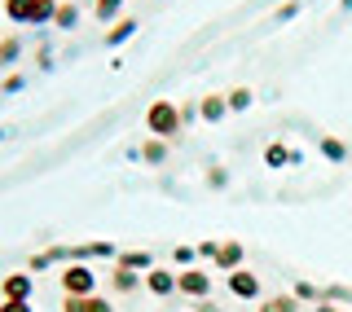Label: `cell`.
<instances>
[{"label":"cell","mask_w":352,"mask_h":312,"mask_svg":"<svg viewBox=\"0 0 352 312\" xmlns=\"http://www.w3.org/2000/svg\"><path fill=\"white\" fill-rule=\"evenodd\" d=\"M40 269H49V255H44V251H36V255L27 260V273H40Z\"/></svg>","instance_id":"obj_28"},{"label":"cell","mask_w":352,"mask_h":312,"mask_svg":"<svg viewBox=\"0 0 352 312\" xmlns=\"http://www.w3.org/2000/svg\"><path fill=\"white\" fill-rule=\"evenodd\" d=\"M0 295H5V299H22V304H31V295H36V277H31L27 269H22V273H9V277H0Z\"/></svg>","instance_id":"obj_5"},{"label":"cell","mask_w":352,"mask_h":312,"mask_svg":"<svg viewBox=\"0 0 352 312\" xmlns=\"http://www.w3.org/2000/svg\"><path fill=\"white\" fill-rule=\"evenodd\" d=\"M58 282H62L66 295H97V273L88 264H66L58 273Z\"/></svg>","instance_id":"obj_2"},{"label":"cell","mask_w":352,"mask_h":312,"mask_svg":"<svg viewBox=\"0 0 352 312\" xmlns=\"http://www.w3.org/2000/svg\"><path fill=\"white\" fill-rule=\"evenodd\" d=\"M146 128L150 137H163V141H176L181 137V102H150L146 110Z\"/></svg>","instance_id":"obj_1"},{"label":"cell","mask_w":352,"mask_h":312,"mask_svg":"<svg viewBox=\"0 0 352 312\" xmlns=\"http://www.w3.org/2000/svg\"><path fill=\"white\" fill-rule=\"evenodd\" d=\"M225 115H229V106H225V97H220V93H212V97L198 102V119H207V124H220Z\"/></svg>","instance_id":"obj_10"},{"label":"cell","mask_w":352,"mask_h":312,"mask_svg":"<svg viewBox=\"0 0 352 312\" xmlns=\"http://www.w3.org/2000/svg\"><path fill=\"white\" fill-rule=\"evenodd\" d=\"M132 36H137V22H132V18H119V22H110L106 44H110V49H119V44H128Z\"/></svg>","instance_id":"obj_11"},{"label":"cell","mask_w":352,"mask_h":312,"mask_svg":"<svg viewBox=\"0 0 352 312\" xmlns=\"http://www.w3.org/2000/svg\"><path fill=\"white\" fill-rule=\"evenodd\" d=\"M22 58V40L18 36H5V40H0V66H14Z\"/></svg>","instance_id":"obj_18"},{"label":"cell","mask_w":352,"mask_h":312,"mask_svg":"<svg viewBox=\"0 0 352 312\" xmlns=\"http://www.w3.org/2000/svg\"><path fill=\"white\" fill-rule=\"evenodd\" d=\"M124 5H128V0H93V18L110 27V22H119V14H124Z\"/></svg>","instance_id":"obj_13"},{"label":"cell","mask_w":352,"mask_h":312,"mask_svg":"<svg viewBox=\"0 0 352 312\" xmlns=\"http://www.w3.org/2000/svg\"><path fill=\"white\" fill-rule=\"evenodd\" d=\"M168 150H172V141H163V137H150L146 146H141V159H146V163H168Z\"/></svg>","instance_id":"obj_15"},{"label":"cell","mask_w":352,"mask_h":312,"mask_svg":"<svg viewBox=\"0 0 352 312\" xmlns=\"http://www.w3.org/2000/svg\"><path fill=\"white\" fill-rule=\"evenodd\" d=\"M22 88H27V80H22V75H5V80H0V93H22Z\"/></svg>","instance_id":"obj_24"},{"label":"cell","mask_w":352,"mask_h":312,"mask_svg":"<svg viewBox=\"0 0 352 312\" xmlns=\"http://www.w3.org/2000/svg\"><path fill=\"white\" fill-rule=\"evenodd\" d=\"M313 312H344V308H339V304H326V299H322V304H317Z\"/></svg>","instance_id":"obj_32"},{"label":"cell","mask_w":352,"mask_h":312,"mask_svg":"<svg viewBox=\"0 0 352 312\" xmlns=\"http://www.w3.org/2000/svg\"><path fill=\"white\" fill-rule=\"evenodd\" d=\"M141 286H146L150 295H159V299H168V295H176V273L172 269H159V264H154V269L141 277Z\"/></svg>","instance_id":"obj_6"},{"label":"cell","mask_w":352,"mask_h":312,"mask_svg":"<svg viewBox=\"0 0 352 312\" xmlns=\"http://www.w3.org/2000/svg\"><path fill=\"white\" fill-rule=\"evenodd\" d=\"M291 295L300 299V304H304V299H317V304H322V291H317L313 282H295V291H291Z\"/></svg>","instance_id":"obj_22"},{"label":"cell","mask_w":352,"mask_h":312,"mask_svg":"<svg viewBox=\"0 0 352 312\" xmlns=\"http://www.w3.org/2000/svg\"><path fill=\"white\" fill-rule=\"evenodd\" d=\"M198 255H203V260H216V251H220V242H198V247H194Z\"/></svg>","instance_id":"obj_31"},{"label":"cell","mask_w":352,"mask_h":312,"mask_svg":"<svg viewBox=\"0 0 352 312\" xmlns=\"http://www.w3.org/2000/svg\"><path fill=\"white\" fill-rule=\"evenodd\" d=\"M339 9H344V14H352V0H339Z\"/></svg>","instance_id":"obj_33"},{"label":"cell","mask_w":352,"mask_h":312,"mask_svg":"<svg viewBox=\"0 0 352 312\" xmlns=\"http://www.w3.org/2000/svg\"><path fill=\"white\" fill-rule=\"evenodd\" d=\"M300 18V0H286V5H278V22H291Z\"/></svg>","instance_id":"obj_26"},{"label":"cell","mask_w":352,"mask_h":312,"mask_svg":"<svg viewBox=\"0 0 352 312\" xmlns=\"http://www.w3.org/2000/svg\"><path fill=\"white\" fill-rule=\"evenodd\" d=\"M58 5H62V0H36V22H31V27H44V22H53V18H58Z\"/></svg>","instance_id":"obj_21"},{"label":"cell","mask_w":352,"mask_h":312,"mask_svg":"<svg viewBox=\"0 0 352 312\" xmlns=\"http://www.w3.org/2000/svg\"><path fill=\"white\" fill-rule=\"evenodd\" d=\"M225 286H229V295L234 299H260V277L251 273V269H234V273H225Z\"/></svg>","instance_id":"obj_4"},{"label":"cell","mask_w":352,"mask_h":312,"mask_svg":"<svg viewBox=\"0 0 352 312\" xmlns=\"http://www.w3.org/2000/svg\"><path fill=\"white\" fill-rule=\"evenodd\" d=\"M0 14L18 27H31L36 22V0H0Z\"/></svg>","instance_id":"obj_8"},{"label":"cell","mask_w":352,"mask_h":312,"mask_svg":"<svg viewBox=\"0 0 352 312\" xmlns=\"http://www.w3.org/2000/svg\"><path fill=\"white\" fill-rule=\"evenodd\" d=\"M75 22H80V0H62V5H58V18H53V27H58V31H71Z\"/></svg>","instance_id":"obj_14"},{"label":"cell","mask_w":352,"mask_h":312,"mask_svg":"<svg viewBox=\"0 0 352 312\" xmlns=\"http://www.w3.org/2000/svg\"><path fill=\"white\" fill-rule=\"evenodd\" d=\"M115 264H119V269H132V273H150L154 269V255L146 247H137V251H119Z\"/></svg>","instance_id":"obj_9"},{"label":"cell","mask_w":352,"mask_h":312,"mask_svg":"<svg viewBox=\"0 0 352 312\" xmlns=\"http://www.w3.org/2000/svg\"><path fill=\"white\" fill-rule=\"evenodd\" d=\"M322 154H326L330 163H344V159H348V146H344L339 137H322Z\"/></svg>","instance_id":"obj_19"},{"label":"cell","mask_w":352,"mask_h":312,"mask_svg":"<svg viewBox=\"0 0 352 312\" xmlns=\"http://www.w3.org/2000/svg\"><path fill=\"white\" fill-rule=\"evenodd\" d=\"M194 255H198L194 247H176V251H172V260L181 264V269H194Z\"/></svg>","instance_id":"obj_25"},{"label":"cell","mask_w":352,"mask_h":312,"mask_svg":"<svg viewBox=\"0 0 352 312\" xmlns=\"http://www.w3.org/2000/svg\"><path fill=\"white\" fill-rule=\"evenodd\" d=\"M176 291L185 299H207L212 295V273L207 269H181L176 273Z\"/></svg>","instance_id":"obj_3"},{"label":"cell","mask_w":352,"mask_h":312,"mask_svg":"<svg viewBox=\"0 0 352 312\" xmlns=\"http://www.w3.org/2000/svg\"><path fill=\"white\" fill-rule=\"evenodd\" d=\"M194 119H198V106L194 102H181V128H190Z\"/></svg>","instance_id":"obj_27"},{"label":"cell","mask_w":352,"mask_h":312,"mask_svg":"<svg viewBox=\"0 0 352 312\" xmlns=\"http://www.w3.org/2000/svg\"><path fill=\"white\" fill-rule=\"evenodd\" d=\"M291 154H295V150H286L282 141H273V146L264 150V163H269V167H286V163H291Z\"/></svg>","instance_id":"obj_20"},{"label":"cell","mask_w":352,"mask_h":312,"mask_svg":"<svg viewBox=\"0 0 352 312\" xmlns=\"http://www.w3.org/2000/svg\"><path fill=\"white\" fill-rule=\"evenodd\" d=\"M0 141H5V128H0Z\"/></svg>","instance_id":"obj_34"},{"label":"cell","mask_w":352,"mask_h":312,"mask_svg":"<svg viewBox=\"0 0 352 312\" xmlns=\"http://www.w3.org/2000/svg\"><path fill=\"white\" fill-rule=\"evenodd\" d=\"M0 312H31V304H22V299H0Z\"/></svg>","instance_id":"obj_30"},{"label":"cell","mask_w":352,"mask_h":312,"mask_svg":"<svg viewBox=\"0 0 352 312\" xmlns=\"http://www.w3.org/2000/svg\"><path fill=\"white\" fill-rule=\"evenodd\" d=\"M242 260H247V247H242V242H234V238H225L212 264H216L220 273H234V269H242Z\"/></svg>","instance_id":"obj_7"},{"label":"cell","mask_w":352,"mask_h":312,"mask_svg":"<svg viewBox=\"0 0 352 312\" xmlns=\"http://www.w3.org/2000/svg\"><path fill=\"white\" fill-rule=\"evenodd\" d=\"M207 185H212V189H225V185H229V176L220 172V167H212V172H207Z\"/></svg>","instance_id":"obj_29"},{"label":"cell","mask_w":352,"mask_h":312,"mask_svg":"<svg viewBox=\"0 0 352 312\" xmlns=\"http://www.w3.org/2000/svg\"><path fill=\"white\" fill-rule=\"evenodd\" d=\"M260 312H300V299L295 295H273V299H264Z\"/></svg>","instance_id":"obj_17"},{"label":"cell","mask_w":352,"mask_h":312,"mask_svg":"<svg viewBox=\"0 0 352 312\" xmlns=\"http://www.w3.org/2000/svg\"><path fill=\"white\" fill-rule=\"evenodd\" d=\"M251 102H256L251 88H229V93H225V106L234 110V115H238V110H251Z\"/></svg>","instance_id":"obj_16"},{"label":"cell","mask_w":352,"mask_h":312,"mask_svg":"<svg viewBox=\"0 0 352 312\" xmlns=\"http://www.w3.org/2000/svg\"><path fill=\"white\" fill-rule=\"evenodd\" d=\"M84 312H115V304H110V299H102V295H88V299H84Z\"/></svg>","instance_id":"obj_23"},{"label":"cell","mask_w":352,"mask_h":312,"mask_svg":"<svg viewBox=\"0 0 352 312\" xmlns=\"http://www.w3.org/2000/svg\"><path fill=\"white\" fill-rule=\"evenodd\" d=\"M141 277H146V273H132V269H119V264H115V273H110V286H115L119 295H132V291L141 286Z\"/></svg>","instance_id":"obj_12"}]
</instances>
